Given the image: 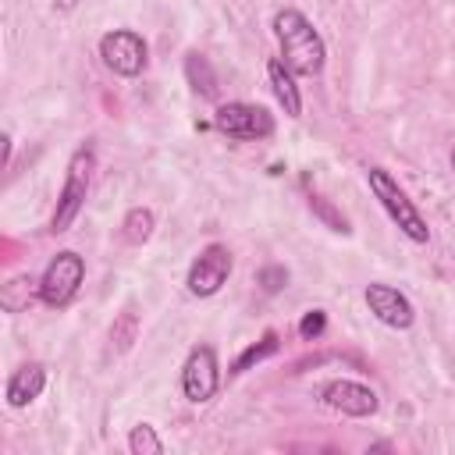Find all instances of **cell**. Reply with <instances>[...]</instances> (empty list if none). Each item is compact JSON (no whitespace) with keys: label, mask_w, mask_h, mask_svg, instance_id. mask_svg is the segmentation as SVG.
<instances>
[{"label":"cell","mask_w":455,"mask_h":455,"mask_svg":"<svg viewBox=\"0 0 455 455\" xmlns=\"http://www.w3.org/2000/svg\"><path fill=\"white\" fill-rule=\"evenodd\" d=\"M71 4H75V0H60V7H71Z\"/></svg>","instance_id":"7402d4cb"},{"label":"cell","mask_w":455,"mask_h":455,"mask_svg":"<svg viewBox=\"0 0 455 455\" xmlns=\"http://www.w3.org/2000/svg\"><path fill=\"white\" fill-rule=\"evenodd\" d=\"M89 171H92V149L82 146L71 164H68V178H64V188H60V199H57V210L50 217V231L60 235L75 224V217L82 213L85 206V192H89Z\"/></svg>","instance_id":"3957f363"},{"label":"cell","mask_w":455,"mask_h":455,"mask_svg":"<svg viewBox=\"0 0 455 455\" xmlns=\"http://www.w3.org/2000/svg\"><path fill=\"white\" fill-rule=\"evenodd\" d=\"M256 281L263 284V291H270V295H274V291H281V288L288 284V270H284V267H263Z\"/></svg>","instance_id":"44dd1931"},{"label":"cell","mask_w":455,"mask_h":455,"mask_svg":"<svg viewBox=\"0 0 455 455\" xmlns=\"http://www.w3.org/2000/svg\"><path fill=\"white\" fill-rule=\"evenodd\" d=\"M135 334H139V320H135V313H132V309H124V313L114 320V327H110V341H117L114 348H117V352H124V348L135 341Z\"/></svg>","instance_id":"ac0fdd59"},{"label":"cell","mask_w":455,"mask_h":455,"mask_svg":"<svg viewBox=\"0 0 455 455\" xmlns=\"http://www.w3.org/2000/svg\"><path fill=\"white\" fill-rule=\"evenodd\" d=\"M217 384H220V373H217V355L213 348L199 345L188 352L185 366H181V391L188 402H210L217 395Z\"/></svg>","instance_id":"ba28073f"},{"label":"cell","mask_w":455,"mask_h":455,"mask_svg":"<svg viewBox=\"0 0 455 455\" xmlns=\"http://www.w3.org/2000/svg\"><path fill=\"white\" fill-rule=\"evenodd\" d=\"M46 387V366L43 363H25L21 370H14V377L7 380V405L21 409L32 398H39Z\"/></svg>","instance_id":"8fae6325"},{"label":"cell","mask_w":455,"mask_h":455,"mask_svg":"<svg viewBox=\"0 0 455 455\" xmlns=\"http://www.w3.org/2000/svg\"><path fill=\"white\" fill-rule=\"evenodd\" d=\"M28 284H32L28 277H14L11 284H4L0 302H4V309H7V313H21V309L28 306V299H32V288H28Z\"/></svg>","instance_id":"e0dca14e"},{"label":"cell","mask_w":455,"mask_h":455,"mask_svg":"<svg viewBox=\"0 0 455 455\" xmlns=\"http://www.w3.org/2000/svg\"><path fill=\"white\" fill-rule=\"evenodd\" d=\"M277 348H281V341H277V334H274V331H267V334H263V338H259L256 345H249V348H245V352H242V355L235 359V366H231V373H245L249 366H256V363H263V359H270V355H274Z\"/></svg>","instance_id":"5bb4252c"},{"label":"cell","mask_w":455,"mask_h":455,"mask_svg":"<svg viewBox=\"0 0 455 455\" xmlns=\"http://www.w3.org/2000/svg\"><path fill=\"white\" fill-rule=\"evenodd\" d=\"M228 274H231V252H228V245L213 242L196 256V263L188 270V291L199 299H210L224 288Z\"/></svg>","instance_id":"52a82bcc"},{"label":"cell","mask_w":455,"mask_h":455,"mask_svg":"<svg viewBox=\"0 0 455 455\" xmlns=\"http://www.w3.org/2000/svg\"><path fill=\"white\" fill-rule=\"evenodd\" d=\"M451 164H455V153H451Z\"/></svg>","instance_id":"603a6c76"},{"label":"cell","mask_w":455,"mask_h":455,"mask_svg":"<svg viewBox=\"0 0 455 455\" xmlns=\"http://www.w3.org/2000/svg\"><path fill=\"white\" fill-rule=\"evenodd\" d=\"M366 181H370V192L380 199V206L387 210V217L398 224V231L405 235V238H412V242H427L430 238V228H427V220L419 217V210L412 206V199L405 196V188L384 171V167H370L366 171Z\"/></svg>","instance_id":"7a4b0ae2"},{"label":"cell","mask_w":455,"mask_h":455,"mask_svg":"<svg viewBox=\"0 0 455 455\" xmlns=\"http://www.w3.org/2000/svg\"><path fill=\"white\" fill-rule=\"evenodd\" d=\"M320 402L345 416H373L377 412V391L359 380H331L320 387Z\"/></svg>","instance_id":"9c48e42d"},{"label":"cell","mask_w":455,"mask_h":455,"mask_svg":"<svg viewBox=\"0 0 455 455\" xmlns=\"http://www.w3.org/2000/svg\"><path fill=\"white\" fill-rule=\"evenodd\" d=\"M274 36H277V43H281L284 64H288L295 75H309V78H313V75L323 71V57H327L323 39H320V32L309 25V18H306L302 11H295V7L277 11V18H274Z\"/></svg>","instance_id":"6da1fadb"},{"label":"cell","mask_w":455,"mask_h":455,"mask_svg":"<svg viewBox=\"0 0 455 455\" xmlns=\"http://www.w3.org/2000/svg\"><path fill=\"white\" fill-rule=\"evenodd\" d=\"M128 448H132V455H160L164 451V441L156 437V430L149 423H139L128 434Z\"/></svg>","instance_id":"2e32d148"},{"label":"cell","mask_w":455,"mask_h":455,"mask_svg":"<svg viewBox=\"0 0 455 455\" xmlns=\"http://www.w3.org/2000/svg\"><path fill=\"white\" fill-rule=\"evenodd\" d=\"M82 277H85L82 256H78V252H57V256L50 259V267L43 270V277H39V299H43L46 306L60 309V306H68V302L78 295Z\"/></svg>","instance_id":"277c9868"},{"label":"cell","mask_w":455,"mask_h":455,"mask_svg":"<svg viewBox=\"0 0 455 455\" xmlns=\"http://www.w3.org/2000/svg\"><path fill=\"white\" fill-rule=\"evenodd\" d=\"M309 210H313V217H320L331 231H341V235L348 231V220H345V217H341V213H338L323 196H309Z\"/></svg>","instance_id":"d6986e66"},{"label":"cell","mask_w":455,"mask_h":455,"mask_svg":"<svg viewBox=\"0 0 455 455\" xmlns=\"http://www.w3.org/2000/svg\"><path fill=\"white\" fill-rule=\"evenodd\" d=\"M366 306H370V313H373L380 323H387V327H395V331H405V327H412V320H416L412 302H409L398 288H391V284H366Z\"/></svg>","instance_id":"30bf717a"},{"label":"cell","mask_w":455,"mask_h":455,"mask_svg":"<svg viewBox=\"0 0 455 455\" xmlns=\"http://www.w3.org/2000/svg\"><path fill=\"white\" fill-rule=\"evenodd\" d=\"M153 210H146V206H132L128 213H124V238L132 242V245H142L149 235H153Z\"/></svg>","instance_id":"9a60e30c"},{"label":"cell","mask_w":455,"mask_h":455,"mask_svg":"<svg viewBox=\"0 0 455 455\" xmlns=\"http://www.w3.org/2000/svg\"><path fill=\"white\" fill-rule=\"evenodd\" d=\"M323 327H327V313H323V309H309V313L299 320V334H302L306 341L320 338V334H323Z\"/></svg>","instance_id":"ffe728a7"},{"label":"cell","mask_w":455,"mask_h":455,"mask_svg":"<svg viewBox=\"0 0 455 455\" xmlns=\"http://www.w3.org/2000/svg\"><path fill=\"white\" fill-rule=\"evenodd\" d=\"M213 124L228 139H263L274 132V117L256 103H220Z\"/></svg>","instance_id":"8992f818"},{"label":"cell","mask_w":455,"mask_h":455,"mask_svg":"<svg viewBox=\"0 0 455 455\" xmlns=\"http://www.w3.org/2000/svg\"><path fill=\"white\" fill-rule=\"evenodd\" d=\"M100 57L103 64L114 71V75H124V78H135L142 68H146V43L139 32L132 28H114L100 39Z\"/></svg>","instance_id":"5b68a950"},{"label":"cell","mask_w":455,"mask_h":455,"mask_svg":"<svg viewBox=\"0 0 455 455\" xmlns=\"http://www.w3.org/2000/svg\"><path fill=\"white\" fill-rule=\"evenodd\" d=\"M291 75H295V71L284 64V57H270L267 78H270V85H274V96H277V103L284 107L288 117H299V114H302V100H299V89H295V78H291Z\"/></svg>","instance_id":"7c38bea8"},{"label":"cell","mask_w":455,"mask_h":455,"mask_svg":"<svg viewBox=\"0 0 455 455\" xmlns=\"http://www.w3.org/2000/svg\"><path fill=\"white\" fill-rule=\"evenodd\" d=\"M185 75H188V85L199 96H206V100L217 96V75H213V68H210V60L203 53H188L185 57Z\"/></svg>","instance_id":"4fadbf2b"}]
</instances>
